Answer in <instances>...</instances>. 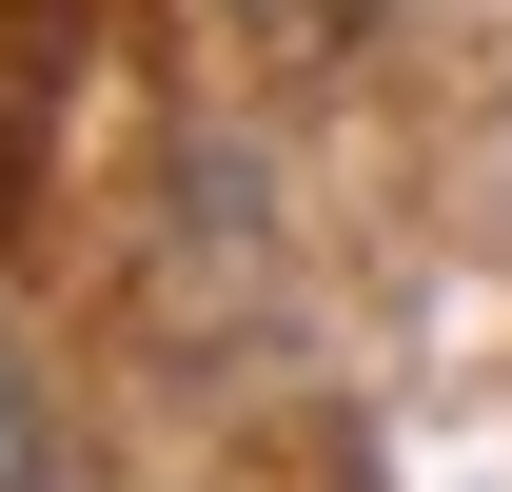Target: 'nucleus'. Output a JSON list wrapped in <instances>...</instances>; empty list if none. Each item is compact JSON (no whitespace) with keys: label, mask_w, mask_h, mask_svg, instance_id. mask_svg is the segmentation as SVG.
<instances>
[{"label":"nucleus","mask_w":512,"mask_h":492,"mask_svg":"<svg viewBox=\"0 0 512 492\" xmlns=\"http://www.w3.org/2000/svg\"><path fill=\"white\" fill-rule=\"evenodd\" d=\"M0 492H60V414H40L20 355H0Z\"/></svg>","instance_id":"1"},{"label":"nucleus","mask_w":512,"mask_h":492,"mask_svg":"<svg viewBox=\"0 0 512 492\" xmlns=\"http://www.w3.org/2000/svg\"><path fill=\"white\" fill-rule=\"evenodd\" d=\"M256 40H296V60H316V40H355V20H375V0H237Z\"/></svg>","instance_id":"2"}]
</instances>
